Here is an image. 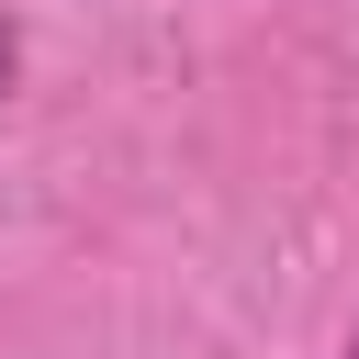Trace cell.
Instances as JSON below:
<instances>
[{
  "instance_id": "cell-1",
  "label": "cell",
  "mask_w": 359,
  "mask_h": 359,
  "mask_svg": "<svg viewBox=\"0 0 359 359\" xmlns=\"http://www.w3.org/2000/svg\"><path fill=\"white\" fill-rule=\"evenodd\" d=\"M22 90V22H0V101Z\"/></svg>"
},
{
  "instance_id": "cell-2",
  "label": "cell",
  "mask_w": 359,
  "mask_h": 359,
  "mask_svg": "<svg viewBox=\"0 0 359 359\" xmlns=\"http://www.w3.org/2000/svg\"><path fill=\"white\" fill-rule=\"evenodd\" d=\"M348 359H359V325H348Z\"/></svg>"
}]
</instances>
